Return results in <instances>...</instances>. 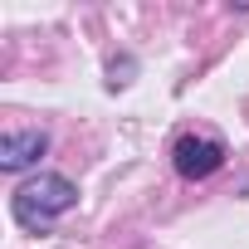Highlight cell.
Returning <instances> with one entry per match:
<instances>
[{
	"instance_id": "cell-1",
	"label": "cell",
	"mask_w": 249,
	"mask_h": 249,
	"mask_svg": "<svg viewBox=\"0 0 249 249\" xmlns=\"http://www.w3.org/2000/svg\"><path fill=\"white\" fill-rule=\"evenodd\" d=\"M73 200H78V186H73L69 176H35V181H25V186L15 191L10 210H15V220H20L25 230L39 234V230L54 225V215L73 210Z\"/></svg>"
},
{
	"instance_id": "cell-2",
	"label": "cell",
	"mask_w": 249,
	"mask_h": 249,
	"mask_svg": "<svg viewBox=\"0 0 249 249\" xmlns=\"http://www.w3.org/2000/svg\"><path fill=\"white\" fill-rule=\"evenodd\" d=\"M171 161H176V171H181L186 181H205V176H215V171L225 166V147H220L215 137H196V132H186V137H176Z\"/></svg>"
},
{
	"instance_id": "cell-3",
	"label": "cell",
	"mask_w": 249,
	"mask_h": 249,
	"mask_svg": "<svg viewBox=\"0 0 249 249\" xmlns=\"http://www.w3.org/2000/svg\"><path fill=\"white\" fill-rule=\"evenodd\" d=\"M49 152V137L39 132V127H30V132H5L0 137V166L5 171H25L30 161H39Z\"/></svg>"
}]
</instances>
